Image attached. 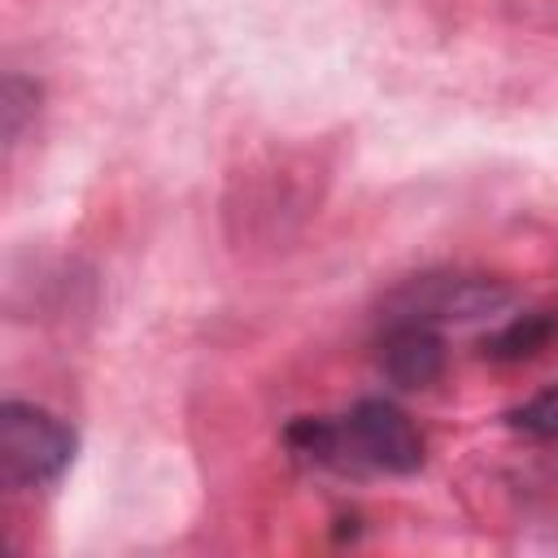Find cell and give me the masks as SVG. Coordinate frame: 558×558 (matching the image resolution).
<instances>
[{
	"label": "cell",
	"instance_id": "obj_1",
	"mask_svg": "<svg viewBox=\"0 0 558 558\" xmlns=\"http://www.w3.org/2000/svg\"><path fill=\"white\" fill-rule=\"evenodd\" d=\"M418 466H423V436L401 405L384 397H366L344 418H336V471L414 475Z\"/></svg>",
	"mask_w": 558,
	"mask_h": 558
},
{
	"label": "cell",
	"instance_id": "obj_2",
	"mask_svg": "<svg viewBox=\"0 0 558 558\" xmlns=\"http://www.w3.org/2000/svg\"><path fill=\"white\" fill-rule=\"evenodd\" d=\"M74 432L57 414L31 401L0 405V475L13 488H44L74 462Z\"/></svg>",
	"mask_w": 558,
	"mask_h": 558
},
{
	"label": "cell",
	"instance_id": "obj_3",
	"mask_svg": "<svg viewBox=\"0 0 558 558\" xmlns=\"http://www.w3.org/2000/svg\"><path fill=\"white\" fill-rule=\"evenodd\" d=\"M510 283L488 275H418L384 296V323H471L510 305Z\"/></svg>",
	"mask_w": 558,
	"mask_h": 558
},
{
	"label": "cell",
	"instance_id": "obj_4",
	"mask_svg": "<svg viewBox=\"0 0 558 558\" xmlns=\"http://www.w3.org/2000/svg\"><path fill=\"white\" fill-rule=\"evenodd\" d=\"M379 371L397 388H432L445 375V340L423 323H388V336L379 340Z\"/></svg>",
	"mask_w": 558,
	"mask_h": 558
},
{
	"label": "cell",
	"instance_id": "obj_5",
	"mask_svg": "<svg viewBox=\"0 0 558 558\" xmlns=\"http://www.w3.org/2000/svg\"><path fill=\"white\" fill-rule=\"evenodd\" d=\"M554 336H558V314L532 310V314L510 318L501 331H493V336L484 340V353H488L493 362H527V357H536Z\"/></svg>",
	"mask_w": 558,
	"mask_h": 558
},
{
	"label": "cell",
	"instance_id": "obj_6",
	"mask_svg": "<svg viewBox=\"0 0 558 558\" xmlns=\"http://www.w3.org/2000/svg\"><path fill=\"white\" fill-rule=\"evenodd\" d=\"M510 423H514L519 432L536 436V440H558V384L545 388V392H536L532 401H523V405L510 414Z\"/></svg>",
	"mask_w": 558,
	"mask_h": 558
},
{
	"label": "cell",
	"instance_id": "obj_7",
	"mask_svg": "<svg viewBox=\"0 0 558 558\" xmlns=\"http://www.w3.org/2000/svg\"><path fill=\"white\" fill-rule=\"evenodd\" d=\"M4 105H0V113H4V135L13 140L17 131H22V118L31 113V105L39 100V92H35V83H26V78H4V96H0Z\"/></svg>",
	"mask_w": 558,
	"mask_h": 558
}]
</instances>
